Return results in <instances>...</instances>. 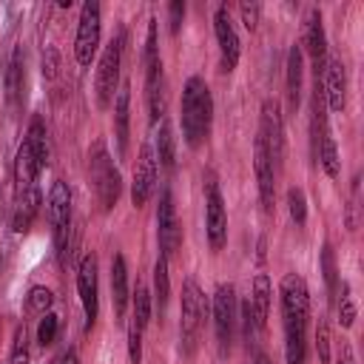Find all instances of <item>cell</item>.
I'll return each instance as SVG.
<instances>
[{"label": "cell", "mask_w": 364, "mask_h": 364, "mask_svg": "<svg viewBox=\"0 0 364 364\" xmlns=\"http://www.w3.org/2000/svg\"><path fill=\"white\" fill-rule=\"evenodd\" d=\"M253 168H256L262 208H264V213H273V208H276V168H273V159H270L262 136H256V142H253Z\"/></svg>", "instance_id": "15"}, {"label": "cell", "mask_w": 364, "mask_h": 364, "mask_svg": "<svg viewBox=\"0 0 364 364\" xmlns=\"http://www.w3.org/2000/svg\"><path fill=\"white\" fill-rule=\"evenodd\" d=\"M128 122H131V85H119L114 97V134H117V151L119 156L128 154Z\"/></svg>", "instance_id": "19"}, {"label": "cell", "mask_w": 364, "mask_h": 364, "mask_svg": "<svg viewBox=\"0 0 364 364\" xmlns=\"http://www.w3.org/2000/svg\"><path fill=\"white\" fill-rule=\"evenodd\" d=\"M156 239H159V250L162 256H173L182 247V225L176 219V208H173V196L171 191H162L159 196V208H156Z\"/></svg>", "instance_id": "10"}, {"label": "cell", "mask_w": 364, "mask_h": 364, "mask_svg": "<svg viewBox=\"0 0 364 364\" xmlns=\"http://www.w3.org/2000/svg\"><path fill=\"white\" fill-rule=\"evenodd\" d=\"M57 330H60V321H57V316L46 313V316L40 318V324H37V341H40L43 347L54 344V338H57Z\"/></svg>", "instance_id": "35"}, {"label": "cell", "mask_w": 364, "mask_h": 364, "mask_svg": "<svg viewBox=\"0 0 364 364\" xmlns=\"http://www.w3.org/2000/svg\"><path fill=\"white\" fill-rule=\"evenodd\" d=\"M282 296V318H284V338H304L307 318H310V290L301 276L287 273L279 284Z\"/></svg>", "instance_id": "2"}, {"label": "cell", "mask_w": 364, "mask_h": 364, "mask_svg": "<svg viewBox=\"0 0 364 364\" xmlns=\"http://www.w3.org/2000/svg\"><path fill=\"white\" fill-rule=\"evenodd\" d=\"M287 210H290V219L296 225H304L307 222V199H304L301 188H290L287 191Z\"/></svg>", "instance_id": "31"}, {"label": "cell", "mask_w": 364, "mask_h": 364, "mask_svg": "<svg viewBox=\"0 0 364 364\" xmlns=\"http://www.w3.org/2000/svg\"><path fill=\"white\" fill-rule=\"evenodd\" d=\"M168 296H171V279H168V259L159 253L156 264H154V299H156V310L165 313L168 307Z\"/></svg>", "instance_id": "28"}, {"label": "cell", "mask_w": 364, "mask_h": 364, "mask_svg": "<svg viewBox=\"0 0 364 364\" xmlns=\"http://www.w3.org/2000/svg\"><path fill=\"white\" fill-rule=\"evenodd\" d=\"M37 173H40L37 159H34L31 148H28L26 139H23V145L17 148V159H14V196H20V193L37 188Z\"/></svg>", "instance_id": "20"}, {"label": "cell", "mask_w": 364, "mask_h": 364, "mask_svg": "<svg viewBox=\"0 0 364 364\" xmlns=\"http://www.w3.org/2000/svg\"><path fill=\"white\" fill-rule=\"evenodd\" d=\"M128 358H131V364L142 361V330L134 324H128Z\"/></svg>", "instance_id": "38"}, {"label": "cell", "mask_w": 364, "mask_h": 364, "mask_svg": "<svg viewBox=\"0 0 364 364\" xmlns=\"http://www.w3.org/2000/svg\"><path fill=\"white\" fill-rule=\"evenodd\" d=\"M316 156H318L324 173H327L330 179H338V173H341V162H338V148H336V139L330 136V131H324V134L318 136Z\"/></svg>", "instance_id": "26"}, {"label": "cell", "mask_w": 364, "mask_h": 364, "mask_svg": "<svg viewBox=\"0 0 364 364\" xmlns=\"http://www.w3.org/2000/svg\"><path fill=\"white\" fill-rule=\"evenodd\" d=\"M57 364H80V361H77V353H74V350H65V353L57 358Z\"/></svg>", "instance_id": "43"}, {"label": "cell", "mask_w": 364, "mask_h": 364, "mask_svg": "<svg viewBox=\"0 0 364 364\" xmlns=\"http://www.w3.org/2000/svg\"><path fill=\"white\" fill-rule=\"evenodd\" d=\"M37 210H40V191H37V188H31V191L14 196V213H11V228H14V233H26V230L31 228Z\"/></svg>", "instance_id": "21"}, {"label": "cell", "mask_w": 364, "mask_h": 364, "mask_svg": "<svg viewBox=\"0 0 364 364\" xmlns=\"http://www.w3.org/2000/svg\"><path fill=\"white\" fill-rule=\"evenodd\" d=\"M301 46H293L287 51V100H290V108L296 111L299 102H301Z\"/></svg>", "instance_id": "25"}, {"label": "cell", "mask_w": 364, "mask_h": 364, "mask_svg": "<svg viewBox=\"0 0 364 364\" xmlns=\"http://www.w3.org/2000/svg\"><path fill=\"white\" fill-rule=\"evenodd\" d=\"M239 14H242V23H245V28L247 31H256V26H259V14H262V6L259 3H242L239 6Z\"/></svg>", "instance_id": "39"}, {"label": "cell", "mask_w": 364, "mask_h": 364, "mask_svg": "<svg viewBox=\"0 0 364 364\" xmlns=\"http://www.w3.org/2000/svg\"><path fill=\"white\" fill-rule=\"evenodd\" d=\"M256 364H270V358H267V353H262V350H256Z\"/></svg>", "instance_id": "44"}, {"label": "cell", "mask_w": 364, "mask_h": 364, "mask_svg": "<svg viewBox=\"0 0 364 364\" xmlns=\"http://www.w3.org/2000/svg\"><path fill=\"white\" fill-rule=\"evenodd\" d=\"M23 80H26V74H23V48L17 46L11 51V60H9V68H6V102L14 111L23 102Z\"/></svg>", "instance_id": "22"}, {"label": "cell", "mask_w": 364, "mask_h": 364, "mask_svg": "<svg viewBox=\"0 0 364 364\" xmlns=\"http://www.w3.org/2000/svg\"><path fill=\"white\" fill-rule=\"evenodd\" d=\"M51 364H57V361H51Z\"/></svg>", "instance_id": "45"}, {"label": "cell", "mask_w": 364, "mask_h": 364, "mask_svg": "<svg viewBox=\"0 0 364 364\" xmlns=\"http://www.w3.org/2000/svg\"><path fill=\"white\" fill-rule=\"evenodd\" d=\"M48 222H51L57 256L65 259L68 233H71V191H68V185L63 179H57L51 185V193H48Z\"/></svg>", "instance_id": "6"}, {"label": "cell", "mask_w": 364, "mask_h": 364, "mask_svg": "<svg viewBox=\"0 0 364 364\" xmlns=\"http://www.w3.org/2000/svg\"><path fill=\"white\" fill-rule=\"evenodd\" d=\"M31 353H28V336H26V327L20 324L14 330V341H11V355H9V364H28Z\"/></svg>", "instance_id": "33"}, {"label": "cell", "mask_w": 364, "mask_h": 364, "mask_svg": "<svg viewBox=\"0 0 364 364\" xmlns=\"http://www.w3.org/2000/svg\"><path fill=\"white\" fill-rule=\"evenodd\" d=\"M336 293L341 296V301H338V321H341V327H353V321H355V301L350 296L347 282H341V287Z\"/></svg>", "instance_id": "32"}, {"label": "cell", "mask_w": 364, "mask_h": 364, "mask_svg": "<svg viewBox=\"0 0 364 364\" xmlns=\"http://www.w3.org/2000/svg\"><path fill=\"white\" fill-rule=\"evenodd\" d=\"M259 136L273 159V168L282 162L284 156V122H282V108L276 100H264L262 102V128H259Z\"/></svg>", "instance_id": "11"}, {"label": "cell", "mask_w": 364, "mask_h": 364, "mask_svg": "<svg viewBox=\"0 0 364 364\" xmlns=\"http://www.w3.org/2000/svg\"><path fill=\"white\" fill-rule=\"evenodd\" d=\"M91 179H94V191H97L102 210H111L119 199L122 179H119V171L114 168V159L108 156V151L102 145H97V151L91 156Z\"/></svg>", "instance_id": "7"}, {"label": "cell", "mask_w": 364, "mask_h": 364, "mask_svg": "<svg viewBox=\"0 0 364 364\" xmlns=\"http://www.w3.org/2000/svg\"><path fill=\"white\" fill-rule=\"evenodd\" d=\"M205 230H208V242L210 250H222L228 242V210L219 193L216 182H208V196H205Z\"/></svg>", "instance_id": "12"}, {"label": "cell", "mask_w": 364, "mask_h": 364, "mask_svg": "<svg viewBox=\"0 0 364 364\" xmlns=\"http://www.w3.org/2000/svg\"><path fill=\"white\" fill-rule=\"evenodd\" d=\"M304 48L313 60V71H316V82H321L324 74V63H327V37H324V26H321V11L310 9L307 23H304Z\"/></svg>", "instance_id": "17"}, {"label": "cell", "mask_w": 364, "mask_h": 364, "mask_svg": "<svg viewBox=\"0 0 364 364\" xmlns=\"http://www.w3.org/2000/svg\"><path fill=\"white\" fill-rule=\"evenodd\" d=\"M338 364H355V358H353V350H350V344H341V353H338Z\"/></svg>", "instance_id": "42"}, {"label": "cell", "mask_w": 364, "mask_h": 364, "mask_svg": "<svg viewBox=\"0 0 364 364\" xmlns=\"http://www.w3.org/2000/svg\"><path fill=\"white\" fill-rule=\"evenodd\" d=\"M26 145L31 148V154H34V159H37V168L43 171V168L48 165V139H46V125H43L40 117L31 119L28 134H26Z\"/></svg>", "instance_id": "27"}, {"label": "cell", "mask_w": 364, "mask_h": 364, "mask_svg": "<svg viewBox=\"0 0 364 364\" xmlns=\"http://www.w3.org/2000/svg\"><path fill=\"white\" fill-rule=\"evenodd\" d=\"M168 14H171V31L176 34L179 26H182V17H185V3H182V0H173V3L168 6Z\"/></svg>", "instance_id": "41"}, {"label": "cell", "mask_w": 364, "mask_h": 364, "mask_svg": "<svg viewBox=\"0 0 364 364\" xmlns=\"http://www.w3.org/2000/svg\"><path fill=\"white\" fill-rule=\"evenodd\" d=\"M77 290H80V301L85 310V330L94 327L97 321V310H100V299H97V259L88 253L80 262L77 270Z\"/></svg>", "instance_id": "16"}, {"label": "cell", "mask_w": 364, "mask_h": 364, "mask_svg": "<svg viewBox=\"0 0 364 364\" xmlns=\"http://www.w3.org/2000/svg\"><path fill=\"white\" fill-rule=\"evenodd\" d=\"M213 97L202 77H191L182 88V136L191 148H199L210 134Z\"/></svg>", "instance_id": "1"}, {"label": "cell", "mask_w": 364, "mask_h": 364, "mask_svg": "<svg viewBox=\"0 0 364 364\" xmlns=\"http://www.w3.org/2000/svg\"><path fill=\"white\" fill-rule=\"evenodd\" d=\"M316 350H318V361L327 364L330 361V327L324 316H318V324H316Z\"/></svg>", "instance_id": "36"}, {"label": "cell", "mask_w": 364, "mask_h": 364, "mask_svg": "<svg viewBox=\"0 0 364 364\" xmlns=\"http://www.w3.org/2000/svg\"><path fill=\"white\" fill-rule=\"evenodd\" d=\"M122 51H125V31H119L102 51L100 65H97V105L108 108L117 97L119 88V65H122Z\"/></svg>", "instance_id": "5"}, {"label": "cell", "mask_w": 364, "mask_h": 364, "mask_svg": "<svg viewBox=\"0 0 364 364\" xmlns=\"http://www.w3.org/2000/svg\"><path fill=\"white\" fill-rule=\"evenodd\" d=\"M100 48V3L85 0L80 9V23H77V37H74V57L85 68L91 65L94 54Z\"/></svg>", "instance_id": "8"}, {"label": "cell", "mask_w": 364, "mask_h": 364, "mask_svg": "<svg viewBox=\"0 0 364 364\" xmlns=\"http://www.w3.org/2000/svg\"><path fill=\"white\" fill-rule=\"evenodd\" d=\"M239 313H242V330H245V341L250 344V341H253V336H256V330H259L256 316H253V307H250V299H245V301H242Z\"/></svg>", "instance_id": "37"}, {"label": "cell", "mask_w": 364, "mask_h": 364, "mask_svg": "<svg viewBox=\"0 0 364 364\" xmlns=\"http://www.w3.org/2000/svg\"><path fill=\"white\" fill-rule=\"evenodd\" d=\"M145 100H148L151 122H159L165 117V74L156 51V20H151L148 26V43H145Z\"/></svg>", "instance_id": "4"}, {"label": "cell", "mask_w": 364, "mask_h": 364, "mask_svg": "<svg viewBox=\"0 0 364 364\" xmlns=\"http://www.w3.org/2000/svg\"><path fill=\"white\" fill-rule=\"evenodd\" d=\"M205 313H208V299L199 290V284L193 279H188L185 287H182V318H179V338H182V353L185 355H191L199 344Z\"/></svg>", "instance_id": "3"}, {"label": "cell", "mask_w": 364, "mask_h": 364, "mask_svg": "<svg viewBox=\"0 0 364 364\" xmlns=\"http://www.w3.org/2000/svg\"><path fill=\"white\" fill-rule=\"evenodd\" d=\"M148 321H151V293H148L142 284H136V296H134V316H131V324H134V327H139V330L145 333Z\"/></svg>", "instance_id": "30"}, {"label": "cell", "mask_w": 364, "mask_h": 364, "mask_svg": "<svg viewBox=\"0 0 364 364\" xmlns=\"http://www.w3.org/2000/svg\"><path fill=\"white\" fill-rule=\"evenodd\" d=\"M154 185H156V154H154V145L145 142L142 151H139L136 168H134V182H131V202H134V208H142L151 199Z\"/></svg>", "instance_id": "13"}, {"label": "cell", "mask_w": 364, "mask_h": 364, "mask_svg": "<svg viewBox=\"0 0 364 364\" xmlns=\"http://www.w3.org/2000/svg\"><path fill=\"white\" fill-rule=\"evenodd\" d=\"M270 296H273V287H270V279L264 273H259L253 279V296H250V307H253V316H256V324L264 327L267 324V316H270Z\"/></svg>", "instance_id": "24"}, {"label": "cell", "mask_w": 364, "mask_h": 364, "mask_svg": "<svg viewBox=\"0 0 364 364\" xmlns=\"http://www.w3.org/2000/svg\"><path fill=\"white\" fill-rule=\"evenodd\" d=\"M213 327H216L219 350L228 353L230 341H233V327H236V290H233V284H219L213 293Z\"/></svg>", "instance_id": "9"}, {"label": "cell", "mask_w": 364, "mask_h": 364, "mask_svg": "<svg viewBox=\"0 0 364 364\" xmlns=\"http://www.w3.org/2000/svg\"><path fill=\"white\" fill-rule=\"evenodd\" d=\"M156 159H159V165L162 168H173V162H176V151H173V134H171V125L162 119V125H159V136H156Z\"/></svg>", "instance_id": "29"}, {"label": "cell", "mask_w": 364, "mask_h": 364, "mask_svg": "<svg viewBox=\"0 0 364 364\" xmlns=\"http://www.w3.org/2000/svg\"><path fill=\"white\" fill-rule=\"evenodd\" d=\"M321 94L333 111H344V105H347V71H344V63L338 57H330L324 63Z\"/></svg>", "instance_id": "18"}, {"label": "cell", "mask_w": 364, "mask_h": 364, "mask_svg": "<svg viewBox=\"0 0 364 364\" xmlns=\"http://www.w3.org/2000/svg\"><path fill=\"white\" fill-rule=\"evenodd\" d=\"M51 301H54V296H51V290L48 287H31L28 290V310H34V313H48V307H51Z\"/></svg>", "instance_id": "34"}, {"label": "cell", "mask_w": 364, "mask_h": 364, "mask_svg": "<svg viewBox=\"0 0 364 364\" xmlns=\"http://www.w3.org/2000/svg\"><path fill=\"white\" fill-rule=\"evenodd\" d=\"M213 31H216V43H219V51H222V68L230 71L236 68L239 63V51H242V43H239V34H236V26L230 20V9L222 3L213 14Z\"/></svg>", "instance_id": "14"}, {"label": "cell", "mask_w": 364, "mask_h": 364, "mask_svg": "<svg viewBox=\"0 0 364 364\" xmlns=\"http://www.w3.org/2000/svg\"><path fill=\"white\" fill-rule=\"evenodd\" d=\"M321 264H324L327 287H330V293H336V290H338V284H336V262H333V250H330V245H327V247H324V253H321Z\"/></svg>", "instance_id": "40"}, {"label": "cell", "mask_w": 364, "mask_h": 364, "mask_svg": "<svg viewBox=\"0 0 364 364\" xmlns=\"http://www.w3.org/2000/svg\"><path fill=\"white\" fill-rule=\"evenodd\" d=\"M111 296H114V313L122 316L128 304V267H125V256L119 253L111 262Z\"/></svg>", "instance_id": "23"}]
</instances>
